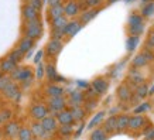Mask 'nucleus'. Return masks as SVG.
<instances>
[{
	"label": "nucleus",
	"instance_id": "nucleus-45",
	"mask_svg": "<svg viewBox=\"0 0 154 140\" xmlns=\"http://www.w3.org/2000/svg\"><path fill=\"white\" fill-rule=\"evenodd\" d=\"M27 5H30L38 11H41L42 6H44V0H27Z\"/></svg>",
	"mask_w": 154,
	"mask_h": 140
},
{
	"label": "nucleus",
	"instance_id": "nucleus-5",
	"mask_svg": "<svg viewBox=\"0 0 154 140\" xmlns=\"http://www.w3.org/2000/svg\"><path fill=\"white\" fill-rule=\"evenodd\" d=\"M2 92H3L6 98L11 99V101H20V98H21V92H20L19 85L16 84L14 81H11L10 84L6 85L5 88L2 89Z\"/></svg>",
	"mask_w": 154,
	"mask_h": 140
},
{
	"label": "nucleus",
	"instance_id": "nucleus-46",
	"mask_svg": "<svg viewBox=\"0 0 154 140\" xmlns=\"http://www.w3.org/2000/svg\"><path fill=\"white\" fill-rule=\"evenodd\" d=\"M103 0H86V5H88V9H98V7H102Z\"/></svg>",
	"mask_w": 154,
	"mask_h": 140
},
{
	"label": "nucleus",
	"instance_id": "nucleus-58",
	"mask_svg": "<svg viewBox=\"0 0 154 140\" xmlns=\"http://www.w3.org/2000/svg\"><path fill=\"white\" fill-rule=\"evenodd\" d=\"M34 140H41V139H34Z\"/></svg>",
	"mask_w": 154,
	"mask_h": 140
},
{
	"label": "nucleus",
	"instance_id": "nucleus-32",
	"mask_svg": "<svg viewBox=\"0 0 154 140\" xmlns=\"http://www.w3.org/2000/svg\"><path fill=\"white\" fill-rule=\"evenodd\" d=\"M134 95L137 99H144L146 96H149V86L147 84H140L136 86V91H134Z\"/></svg>",
	"mask_w": 154,
	"mask_h": 140
},
{
	"label": "nucleus",
	"instance_id": "nucleus-48",
	"mask_svg": "<svg viewBox=\"0 0 154 140\" xmlns=\"http://www.w3.org/2000/svg\"><path fill=\"white\" fill-rule=\"evenodd\" d=\"M141 54H143V55L147 58V61H149V62H153V61H154V52L151 51V50H147V48H144V50L141 51Z\"/></svg>",
	"mask_w": 154,
	"mask_h": 140
},
{
	"label": "nucleus",
	"instance_id": "nucleus-60",
	"mask_svg": "<svg viewBox=\"0 0 154 140\" xmlns=\"http://www.w3.org/2000/svg\"><path fill=\"white\" fill-rule=\"evenodd\" d=\"M153 30H154V24H153Z\"/></svg>",
	"mask_w": 154,
	"mask_h": 140
},
{
	"label": "nucleus",
	"instance_id": "nucleus-9",
	"mask_svg": "<svg viewBox=\"0 0 154 140\" xmlns=\"http://www.w3.org/2000/svg\"><path fill=\"white\" fill-rule=\"evenodd\" d=\"M48 113H50L48 107L45 106V105H42V103H35V105H33L31 109H30V115H31V117L37 122L42 120Z\"/></svg>",
	"mask_w": 154,
	"mask_h": 140
},
{
	"label": "nucleus",
	"instance_id": "nucleus-50",
	"mask_svg": "<svg viewBox=\"0 0 154 140\" xmlns=\"http://www.w3.org/2000/svg\"><path fill=\"white\" fill-rule=\"evenodd\" d=\"M44 2H47L48 7H52V6H60V5H62V2H64V0H44Z\"/></svg>",
	"mask_w": 154,
	"mask_h": 140
},
{
	"label": "nucleus",
	"instance_id": "nucleus-31",
	"mask_svg": "<svg viewBox=\"0 0 154 140\" xmlns=\"http://www.w3.org/2000/svg\"><path fill=\"white\" fill-rule=\"evenodd\" d=\"M139 24H144V19L141 17V14L137 11L130 13L129 19H127V26H139Z\"/></svg>",
	"mask_w": 154,
	"mask_h": 140
},
{
	"label": "nucleus",
	"instance_id": "nucleus-55",
	"mask_svg": "<svg viewBox=\"0 0 154 140\" xmlns=\"http://www.w3.org/2000/svg\"><path fill=\"white\" fill-rule=\"evenodd\" d=\"M119 0H107V5H113V3H116Z\"/></svg>",
	"mask_w": 154,
	"mask_h": 140
},
{
	"label": "nucleus",
	"instance_id": "nucleus-21",
	"mask_svg": "<svg viewBox=\"0 0 154 140\" xmlns=\"http://www.w3.org/2000/svg\"><path fill=\"white\" fill-rule=\"evenodd\" d=\"M20 130V125L17 122H7L5 125V135L10 139H14V137H17V133Z\"/></svg>",
	"mask_w": 154,
	"mask_h": 140
},
{
	"label": "nucleus",
	"instance_id": "nucleus-54",
	"mask_svg": "<svg viewBox=\"0 0 154 140\" xmlns=\"http://www.w3.org/2000/svg\"><path fill=\"white\" fill-rule=\"evenodd\" d=\"M149 95H151V96L154 95V85L151 86V88H149Z\"/></svg>",
	"mask_w": 154,
	"mask_h": 140
},
{
	"label": "nucleus",
	"instance_id": "nucleus-33",
	"mask_svg": "<svg viewBox=\"0 0 154 140\" xmlns=\"http://www.w3.org/2000/svg\"><path fill=\"white\" fill-rule=\"evenodd\" d=\"M129 78H130V82H133L136 86L144 82V81H143V76H141V74L137 70H136V68H131V70L129 71Z\"/></svg>",
	"mask_w": 154,
	"mask_h": 140
},
{
	"label": "nucleus",
	"instance_id": "nucleus-16",
	"mask_svg": "<svg viewBox=\"0 0 154 140\" xmlns=\"http://www.w3.org/2000/svg\"><path fill=\"white\" fill-rule=\"evenodd\" d=\"M40 123L44 127V130L48 132V133H54L58 129V122H57L55 116H51V115H47L42 120H40Z\"/></svg>",
	"mask_w": 154,
	"mask_h": 140
},
{
	"label": "nucleus",
	"instance_id": "nucleus-14",
	"mask_svg": "<svg viewBox=\"0 0 154 140\" xmlns=\"http://www.w3.org/2000/svg\"><path fill=\"white\" fill-rule=\"evenodd\" d=\"M100 10H102V7H98V9H86L79 13V19L78 20L82 23V26H84V24H88L89 21H92V20L98 16Z\"/></svg>",
	"mask_w": 154,
	"mask_h": 140
},
{
	"label": "nucleus",
	"instance_id": "nucleus-29",
	"mask_svg": "<svg viewBox=\"0 0 154 140\" xmlns=\"http://www.w3.org/2000/svg\"><path fill=\"white\" fill-rule=\"evenodd\" d=\"M68 21H69V20H68V17H65V16H61V17H58V19H55V20H51V21H50L51 30H64Z\"/></svg>",
	"mask_w": 154,
	"mask_h": 140
},
{
	"label": "nucleus",
	"instance_id": "nucleus-43",
	"mask_svg": "<svg viewBox=\"0 0 154 140\" xmlns=\"http://www.w3.org/2000/svg\"><path fill=\"white\" fill-rule=\"evenodd\" d=\"M44 65L45 64H42V62H40V64H37V67H35V78L37 79H42L44 76H45V68H44Z\"/></svg>",
	"mask_w": 154,
	"mask_h": 140
},
{
	"label": "nucleus",
	"instance_id": "nucleus-3",
	"mask_svg": "<svg viewBox=\"0 0 154 140\" xmlns=\"http://www.w3.org/2000/svg\"><path fill=\"white\" fill-rule=\"evenodd\" d=\"M62 48H64V42L62 40H55V38H51L50 41L47 42V45H45V50H44V54L50 58H54L62 51Z\"/></svg>",
	"mask_w": 154,
	"mask_h": 140
},
{
	"label": "nucleus",
	"instance_id": "nucleus-10",
	"mask_svg": "<svg viewBox=\"0 0 154 140\" xmlns=\"http://www.w3.org/2000/svg\"><path fill=\"white\" fill-rule=\"evenodd\" d=\"M64 6V16L68 17V19H75L76 16H79L81 10L79 6H78V2L76 0H68Z\"/></svg>",
	"mask_w": 154,
	"mask_h": 140
},
{
	"label": "nucleus",
	"instance_id": "nucleus-35",
	"mask_svg": "<svg viewBox=\"0 0 154 140\" xmlns=\"http://www.w3.org/2000/svg\"><path fill=\"white\" fill-rule=\"evenodd\" d=\"M17 139L19 140H34V136L30 130V127H20L19 133H17Z\"/></svg>",
	"mask_w": 154,
	"mask_h": 140
},
{
	"label": "nucleus",
	"instance_id": "nucleus-52",
	"mask_svg": "<svg viewBox=\"0 0 154 140\" xmlns=\"http://www.w3.org/2000/svg\"><path fill=\"white\" fill-rule=\"evenodd\" d=\"M76 85H78L79 88H85V89L89 86V84L86 82V81H78V84H76Z\"/></svg>",
	"mask_w": 154,
	"mask_h": 140
},
{
	"label": "nucleus",
	"instance_id": "nucleus-4",
	"mask_svg": "<svg viewBox=\"0 0 154 140\" xmlns=\"http://www.w3.org/2000/svg\"><path fill=\"white\" fill-rule=\"evenodd\" d=\"M47 105H48V110L52 113H58L61 110L66 109V99L64 96H55V98H48L47 101Z\"/></svg>",
	"mask_w": 154,
	"mask_h": 140
},
{
	"label": "nucleus",
	"instance_id": "nucleus-38",
	"mask_svg": "<svg viewBox=\"0 0 154 140\" xmlns=\"http://www.w3.org/2000/svg\"><path fill=\"white\" fill-rule=\"evenodd\" d=\"M103 116H105V112H98L96 113V115H95L94 117H92V120L89 122V125H88V129H91V130H94L95 127L98 126L99 123H100V122L103 120Z\"/></svg>",
	"mask_w": 154,
	"mask_h": 140
},
{
	"label": "nucleus",
	"instance_id": "nucleus-28",
	"mask_svg": "<svg viewBox=\"0 0 154 140\" xmlns=\"http://www.w3.org/2000/svg\"><path fill=\"white\" fill-rule=\"evenodd\" d=\"M139 44H140V37H137V36H129L126 40V51L129 54H131L139 47Z\"/></svg>",
	"mask_w": 154,
	"mask_h": 140
},
{
	"label": "nucleus",
	"instance_id": "nucleus-47",
	"mask_svg": "<svg viewBox=\"0 0 154 140\" xmlns=\"http://www.w3.org/2000/svg\"><path fill=\"white\" fill-rule=\"evenodd\" d=\"M10 82H11V78H10L9 75H2L0 76V91L5 88L7 84H10Z\"/></svg>",
	"mask_w": 154,
	"mask_h": 140
},
{
	"label": "nucleus",
	"instance_id": "nucleus-12",
	"mask_svg": "<svg viewBox=\"0 0 154 140\" xmlns=\"http://www.w3.org/2000/svg\"><path fill=\"white\" fill-rule=\"evenodd\" d=\"M116 95L120 102H129L131 99V96H133V92H131V88L127 84H122L117 86Z\"/></svg>",
	"mask_w": 154,
	"mask_h": 140
},
{
	"label": "nucleus",
	"instance_id": "nucleus-53",
	"mask_svg": "<svg viewBox=\"0 0 154 140\" xmlns=\"http://www.w3.org/2000/svg\"><path fill=\"white\" fill-rule=\"evenodd\" d=\"M82 130H84V125H81V127L78 129V130H76V133H75V135H76V136H79L81 133H82Z\"/></svg>",
	"mask_w": 154,
	"mask_h": 140
},
{
	"label": "nucleus",
	"instance_id": "nucleus-1",
	"mask_svg": "<svg viewBox=\"0 0 154 140\" xmlns=\"http://www.w3.org/2000/svg\"><path fill=\"white\" fill-rule=\"evenodd\" d=\"M9 76L11 78V81L14 82H21L24 88H27L33 82V70L30 67H16L9 74Z\"/></svg>",
	"mask_w": 154,
	"mask_h": 140
},
{
	"label": "nucleus",
	"instance_id": "nucleus-44",
	"mask_svg": "<svg viewBox=\"0 0 154 140\" xmlns=\"http://www.w3.org/2000/svg\"><path fill=\"white\" fill-rule=\"evenodd\" d=\"M150 107H151V105H150L149 102H143L141 105H139V106L134 109V113H136V115L144 113V112H147V110H150Z\"/></svg>",
	"mask_w": 154,
	"mask_h": 140
},
{
	"label": "nucleus",
	"instance_id": "nucleus-15",
	"mask_svg": "<svg viewBox=\"0 0 154 140\" xmlns=\"http://www.w3.org/2000/svg\"><path fill=\"white\" fill-rule=\"evenodd\" d=\"M84 102H85V93H82L81 91H72V92L69 93L68 101H66V103H68L71 107L82 106Z\"/></svg>",
	"mask_w": 154,
	"mask_h": 140
},
{
	"label": "nucleus",
	"instance_id": "nucleus-40",
	"mask_svg": "<svg viewBox=\"0 0 154 140\" xmlns=\"http://www.w3.org/2000/svg\"><path fill=\"white\" fill-rule=\"evenodd\" d=\"M11 110L9 109H3V110H0V125H6L7 122H10L11 119Z\"/></svg>",
	"mask_w": 154,
	"mask_h": 140
},
{
	"label": "nucleus",
	"instance_id": "nucleus-42",
	"mask_svg": "<svg viewBox=\"0 0 154 140\" xmlns=\"http://www.w3.org/2000/svg\"><path fill=\"white\" fill-rule=\"evenodd\" d=\"M144 48H147V50H151V51L154 50V30H153V28L150 30L149 36H147V40H146Z\"/></svg>",
	"mask_w": 154,
	"mask_h": 140
},
{
	"label": "nucleus",
	"instance_id": "nucleus-39",
	"mask_svg": "<svg viewBox=\"0 0 154 140\" xmlns=\"http://www.w3.org/2000/svg\"><path fill=\"white\" fill-rule=\"evenodd\" d=\"M58 132H60L61 136H64V137H68L74 133V126L72 125H60L58 126Z\"/></svg>",
	"mask_w": 154,
	"mask_h": 140
},
{
	"label": "nucleus",
	"instance_id": "nucleus-57",
	"mask_svg": "<svg viewBox=\"0 0 154 140\" xmlns=\"http://www.w3.org/2000/svg\"><path fill=\"white\" fill-rule=\"evenodd\" d=\"M125 2H126V3H133L134 0H125Z\"/></svg>",
	"mask_w": 154,
	"mask_h": 140
},
{
	"label": "nucleus",
	"instance_id": "nucleus-13",
	"mask_svg": "<svg viewBox=\"0 0 154 140\" xmlns=\"http://www.w3.org/2000/svg\"><path fill=\"white\" fill-rule=\"evenodd\" d=\"M21 16H23V20H24V21L37 20V19H40V11L26 3V5H23V7H21Z\"/></svg>",
	"mask_w": 154,
	"mask_h": 140
},
{
	"label": "nucleus",
	"instance_id": "nucleus-20",
	"mask_svg": "<svg viewBox=\"0 0 154 140\" xmlns=\"http://www.w3.org/2000/svg\"><path fill=\"white\" fill-rule=\"evenodd\" d=\"M55 119L60 125H72L74 123V117H72V113L69 109H64V110L58 112Z\"/></svg>",
	"mask_w": 154,
	"mask_h": 140
},
{
	"label": "nucleus",
	"instance_id": "nucleus-56",
	"mask_svg": "<svg viewBox=\"0 0 154 140\" xmlns=\"http://www.w3.org/2000/svg\"><path fill=\"white\" fill-rule=\"evenodd\" d=\"M141 3H143V5H144V3H149V2H154V0H140Z\"/></svg>",
	"mask_w": 154,
	"mask_h": 140
},
{
	"label": "nucleus",
	"instance_id": "nucleus-19",
	"mask_svg": "<svg viewBox=\"0 0 154 140\" xmlns=\"http://www.w3.org/2000/svg\"><path fill=\"white\" fill-rule=\"evenodd\" d=\"M117 115H110L107 117L105 123H103V130L106 132L107 135H113L117 132Z\"/></svg>",
	"mask_w": 154,
	"mask_h": 140
},
{
	"label": "nucleus",
	"instance_id": "nucleus-37",
	"mask_svg": "<svg viewBox=\"0 0 154 140\" xmlns=\"http://www.w3.org/2000/svg\"><path fill=\"white\" fill-rule=\"evenodd\" d=\"M127 31L129 36H137L140 37L144 33V24H139V26H127Z\"/></svg>",
	"mask_w": 154,
	"mask_h": 140
},
{
	"label": "nucleus",
	"instance_id": "nucleus-41",
	"mask_svg": "<svg viewBox=\"0 0 154 140\" xmlns=\"http://www.w3.org/2000/svg\"><path fill=\"white\" fill-rule=\"evenodd\" d=\"M84 105H85V107H84L85 110H86V112H91V110H94L95 107L98 106V101H96V98H92V99L85 98Z\"/></svg>",
	"mask_w": 154,
	"mask_h": 140
},
{
	"label": "nucleus",
	"instance_id": "nucleus-22",
	"mask_svg": "<svg viewBox=\"0 0 154 140\" xmlns=\"http://www.w3.org/2000/svg\"><path fill=\"white\" fill-rule=\"evenodd\" d=\"M34 42H35V41L30 40V38L23 37V38H20V41H19V44H17V47H16V48H19L23 54H28V52L34 48Z\"/></svg>",
	"mask_w": 154,
	"mask_h": 140
},
{
	"label": "nucleus",
	"instance_id": "nucleus-49",
	"mask_svg": "<svg viewBox=\"0 0 154 140\" xmlns=\"http://www.w3.org/2000/svg\"><path fill=\"white\" fill-rule=\"evenodd\" d=\"M42 57H44V50H40V51L35 54V57H34V64H35V65L42 61Z\"/></svg>",
	"mask_w": 154,
	"mask_h": 140
},
{
	"label": "nucleus",
	"instance_id": "nucleus-51",
	"mask_svg": "<svg viewBox=\"0 0 154 140\" xmlns=\"http://www.w3.org/2000/svg\"><path fill=\"white\" fill-rule=\"evenodd\" d=\"M78 2V6H79V10L84 11V10L88 9V5H86V0H76Z\"/></svg>",
	"mask_w": 154,
	"mask_h": 140
},
{
	"label": "nucleus",
	"instance_id": "nucleus-30",
	"mask_svg": "<svg viewBox=\"0 0 154 140\" xmlns=\"http://www.w3.org/2000/svg\"><path fill=\"white\" fill-rule=\"evenodd\" d=\"M71 113H72V117H74V122H82L84 120L85 115H86V110H85L82 106H75L69 109Z\"/></svg>",
	"mask_w": 154,
	"mask_h": 140
},
{
	"label": "nucleus",
	"instance_id": "nucleus-24",
	"mask_svg": "<svg viewBox=\"0 0 154 140\" xmlns=\"http://www.w3.org/2000/svg\"><path fill=\"white\" fill-rule=\"evenodd\" d=\"M150 62L147 61V58H146L141 52H139L137 55L131 60V62H130V65H131V68H136V70H141V68H144V67H147Z\"/></svg>",
	"mask_w": 154,
	"mask_h": 140
},
{
	"label": "nucleus",
	"instance_id": "nucleus-34",
	"mask_svg": "<svg viewBox=\"0 0 154 140\" xmlns=\"http://www.w3.org/2000/svg\"><path fill=\"white\" fill-rule=\"evenodd\" d=\"M24 55H26V54H23L19 48H14V50H11V51L9 52L7 58H9L10 61H13L14 64H19V62H21V61H23Z\"/></svg>",
	"mask_w": 154,
	"mask_h": 140
},
{
	"label": "nucleus",
	"instance_id": "nucleus-6",
	"mask_svg": "<svg viewBox=\"0 0 154 140\" xmlns=\"http://www.w3.org/2000/svg\"><path fill=\"white\" fill-rule=\"evenodd\" d=\"M82 27H84V26H82V23H81L79 20L72 19V20H69V21L66 23L65 28H64V34H65L66 38H72V37H75L76 34L79 33Z\"/></svg>",
	"mask_w": 154,
	"mask_h": 140
},
{
	"label": "nucleus",
	"instance_id": "nucleus-25",
	"mask_svg": "<svg viewBox=\"0 0 154 140\" xmlns=\"http://www.w3.org/2000/svg\"><path fill=\"white\" fill-rule=\"evenodd\" d=\"M16 67H17V64H14L13 61H10L7 57L0 61V72L3 75H9Z\"/></svg>",
	"mask_w": 154,
	"mask_h": 140
},
{
	"label": "nucleus",
	"instance_id": "nucleus-23",
	"mask_svg": "<svg viewBox=\"0 0 154 140\" xmlns=\"http://www.w3.org/2000/svg\"><path fill=\"white\" fill-rule=\"evenodd\" d=\"M61 16H64V6H62V5L48 7V10H47V19H48V21L58 19V17H61Z\"/></svg>",
	"mask_w": 154,
	"mask_h": 140
},
{
	"label": "nucleus",
	"instance_id": "nucleus-17",
	"mask_svg": "<svg viewBox=\"0 0 154 140\" xmlns=\"http://www.w3.org/2000/svg\"><path fill=\"white\" fill-rule=\"evenodd\" d=\"M30 130H31V133H33V136L35 137V139H48L50 136H51V133H48V132L44 130V127L41 126V123L40 122H34L33 125H31V127H30Z\"/></svg>",
	"mask_w": 154,
	"mask_h": 140
},
{
	"label": "nucleus",
	"instance_id": "nucleus-8",
	"mask_svg": "<svg viewBox=\"0 0 154 140\" xmlns=\"http://www.w3.org/2000/svg\"><path fill=\"white\" fill-rule=\"evenodd\" d=\"M44 68H45V76H47V79L50 81V82H58V81L65 82V78L58 74L57 67L54 62H47V64L44 65Z\"/></svg>",
	"mask_w": 154,
	"mask_h": 140
},
{
	"label": "nucleus",
	"instance_id": "nucleus-27",
	"mask_svg": "<svg viewBox=\"0 0 154 140\" xmlns=\"http://www.w3.org/2000/svg\"><path fill=\"white\" fill-rule=\"evenodd\" d=\"M117 132H125L129 129V119L130 116L127 113H122V115H117Z\"/></svg>",
	"mask_w": 154,
	"mask_h": 140
},
{
	"label": "nucleus",
	"instance_id": "nucleus-26",
	"mask_svg": "<svg viewBox=\"0 0 154 140\" xmlns=\"http://www.w3.org/2000/svg\"><path fill=\"white\" fill-rule=\"evenodd\" d=\"M140 14L144 20L151 19L154 16V2H149V3H144V5L141 6Z\"/></svg>",
	"mask_w": 154,
	"mask_h": 140
},
{
	"label": "nucleus",
	"instance_id": "nucleus-36",
	"mask_svg": "<svg viewBox=\"0 0 154 140\" xmlns=\"http://www.w3.org/2000/svg\"><path fill=\"white\" fill-rule=\"evenodd\" d=\"M107 133L103 129L98 127V129H94L92 133H91V140H107Z\"/></svg>",
	"mask_w": 154,
	"mask_h": 140
},
{
	"label": "nucleus",
	"instance_id": "nucleus-2",
	"mask_svg": "<svg viewBox=\"0 0 154 140\" xmlns=\"http://www.w3.org/2000/svg\"><path fill=\"white\" fill-rule=\"evenodd\" d=\"M44 33V27H42L41 20H30V21H24L23 24V34L24 37L30 38L33 41H37L38 38H41Z\"/></svg>",
	"mask_w": 154,
	"mask_h": 140
},
{
	"label": "nucleus",
	"instance_id": "nucleus-7",
	"mask_svg": "<svg viewBox=\"0 0 154 140\" xmlns=\"http://www.w3.org/2000/svg\"><path fill=\"white\" fill-rule=\"evenodd\" d=\"M109 85H110V82L105 76H98L91 82V86L94 88V91L98 95H105L107 92V89H109Z\"/></svg>",
	"mask_w": 154,
	"mask_h": 140
},
{
	"label": "nucleus",
	"instance_id": "nucleus-11",
	"mask_svg": "<svg viewBox=\"0 0 154 140\" xmlns=\"http://www.w3.org/2000/svg\"><path fill=\"white\" fill-rule=\"evenodd\" d=\"M147 125V119L146 116H141V115H134L129 119V129L133 132L141 130L143 127H146Z\"/></svg>",
	"mask_w": 154,
	"mask_h": 140
},
{
	"label": "nucleus",
	"instance_id": "nucleus-59",
	"mask_svg": "<svg viewBox=\"0 0 154 140\" xmlns=\"http://www.w3.org/2000/svg\"><path fill=\"white\" fill-rule=\"evenodd\" d=\"M2 75H3V74H2V72H0V76H2Z\"/></svg>",
	"mask_w": 154,
	"mask_h": 140
},
{
	"label": "nucleus",
	"instance_id": "nucleus-18",
	"mask_svg": "<svg viewBox=\"0 0 154 140\" xmlns=\"http://www.w3.org/2000/svg\"><path fill=\"white\" fill-rule=\"evenodd\" d=\"M65 89L58 84H50L45 86V95L48 98H55V96H64Z\"/></svg>",
	"mask_w": 154,
	"mask_h": 140
}]
</instances>
